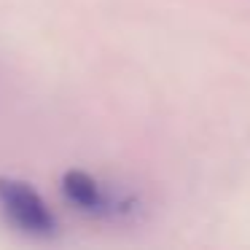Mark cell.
Wrapping results in <instances>:
<instances>
[{
	"label": "cell",
	"instance_id": "7a4b0ae2",
	"mask_svg": "<svg viewBox=\"0 0 250 250\" xmlns=\"http://www.w3.org/2000/svg\"><path fill=\"white\" fill-rule=\"evenodd\" d=\"M62 191H65V196L78 210H86V212H108L110 210V199L105 196V191L83 169H67L62 175Z\"/></svg>",
	"mask_w": 250,
	"mask_h": 250
},
{
	"label": "cell",
	"instance_id": "6da1fadb",
	"mask_svg": "<svg viewBox=\"0 0 250 250\" xmlns=\"http://www.w3.org/2000/svg\"><path fill=\"white\" fill-rule=\"evenodd\" d=\"M0 210L14 229L30 237H54L57 234L54 212L27 180L0 178Z\"/></svg>",
	"mask_w": 250,
	"mask_h": 250
}]
</instances>
